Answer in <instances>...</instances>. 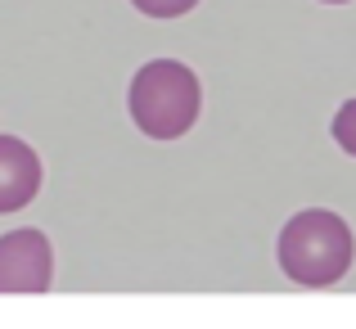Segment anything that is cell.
Returning a JSON list of instances; mask_svg holds the SVG:
<instances>
[{
    "mask_svg": "<svg viewBox=\"0 0 356 329\" xmlns=\"http://www.w3.org/2000/svg\"><path fill=\"white\" fill-rule=\"evenodd\" d=\"M280 271H284L293 284L307 289H330L348 275L352 257H356V239L352 225L339 212L325 208H307L293 212L289 225L280 230Z\"/></svg>",
    "mask_w": 356,
    "mask_h": 329,
    "instance_id": "1",
    "label": "cell"
},
{
    "mask_svg": "<svg viewBox=\"0 0 356 329\" xmlns=\"http://www.w3.org/2000/svg\"><path fill=\"white\" fill-rule=\"evenodd\" d=\"M131 122L145 131L149 140H181L185 131L199 122L203 90L185 63L176 59H154L136 72L131 81Z\"/></svg>",
    "mask_w": 356,
    "mask_h": 329,
    "instance_id": "2",
    "label": "cell"
},
{
    "mask_svg": "<svg viewBox=\"0 0 356 329\" xmlns=\"http://www.w3.org/2000/svg\"><path fill=\"white\" fill-rule=\"evenodd\" d=\"M54 280V248L41 230H9L0 239V294H45Z\"/></svg>",
    "mask_w": 356,
    "mask_h": 329,
    "instance_id": "3",
    "label": "cell"
},
{
    "mask_svg": "<svg viewBox=\"0 0 356 329\" xmlns=\"http://www.w3.org/2000/svg\"><path fill=\"white\" fill-rule=\"evenodd\" d=\"M41 194V158L18 136H0V212H23Z\"/></svg>",
    "mask_w": 356,
    "mask_h": 329,
    "instance_id": "4",
    "label": "cell"
},
{
    "mask_svg": "<svg viewBox=\"0 0 356 329\" xmlns=\"http://www.w3.org/2000/svg\"><path fill=\"white\" fill-rule=\"evenodd\" d=\"M334 140H339L343 154L356 158V99H348V104L334 113Z\"/></svg>",
    "mask_w": 356,
    "mask_h": 329,
    "instance_id": "5",
    "label": "cell"
},
{
    "mask_svg": "<svg viewBox=\"0 0 356 329\" xmlns=\"http://www.w3.org/2000/svg\"><path fill=\"white\" fill-rule=\"evenodd\" d=\"M131 5L149 18H181V14H190L199 0H131Z\"/></svg>",
    "mask_w": 356,
    "mask_h": 329,
    "instance_id": "6",
    "label": "cell"
},
{
    "mask_svg": "<svg viewBox=\"0 0 356 329\" xmlns=\"http://www.w3.org/2000/svg\"><path fill=\"white\" fill-rule=\"evenodd\" d=\"M325 5H348V0H325Z\"/></svg>",
    "mask_w": 356,
    "mask_h": 329,
    "instance_id": "7",
    "label": "cell"
}]
</instances>
